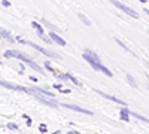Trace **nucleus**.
Returning <instances> with one entry per match:
<instances>
[{"instance_id":"6","label":"nucleus","mask_w":149,"mask_h":134,"mask_svg":"<svg viewBox=\"0 0 149 134\" xmlns=\"http://www.w3.org/2000/svg\"><path fill=\"white\" fill-rule=\"evenodd\" d=\"M94 92L98 94L100 97H103V99H106V100H110V101H113V103H118V104H121V106H127V103L124 101V100L118 99V97L110 95V94H106V92H103V91H100V90H94Z\"/></svg>"},{"instance_id":"26","label":"nucleus","mask_w":149,"mask_h":134,"mask_svg":"<svg viewBox=\"0 0 149 134\" xmlns=\"http://www.w3.org/2000/svg\"><path fill=\"white\" fill-rule=\"evenodd\" d=\"M39 130H40L42 133H46V131H48V128H46L45 124H40V125H39Z\"/></svg>"},{"instance_id":"16","label":"nucleus","mask_w":149,"mask_h":134,"mask_svg":"<svg viewBox=\"0 0 149 134\" xmlns=\"http://www.w3.org/2000/svg\"><path fill=\"white\" fill-rule=\"evenodd\" d=\"M78 18H79V19H81V21H82V22L85 24V26H88V27L91 26V21H90L88 18H86V17H85L84 14H78Z\"/></svg>"},{"instance_id":"11","label":"nucleus","mask_w":149,"mask_h":134,"mask_svg":"<svg viewBox=\"0 0 149 134\" xmlns=\"http://www.w3.org/2000/svg\"><path fill=\"white\" fill-rule=\"evenodd\" d=\"M125 79H127V82L130 83L131 88H137V82H136V79L133 78L131 73H127V75H125Z\"/></svg>"},{"instance_id":"13","label":"nucleus","mask_w":149,"mask_h":134,"mask_svg":"<svg viewBox=\"0 0 149 134\" xmlns=\"http://www.w3.org/2000/svg\"><path fill=\"white\" fill-rule=\"evenodd\" d=\"M2 39H5V40H8V42H10V43H14V42H15L14 39H12L10 33H9L8 30H5V28H2Z\"/></svg>"},{"instance_id":"2","label":"nucleus","mask_w":149,"mask_h":134,"mask_svg":"<svg viewBox=\"0 0 149 134\" xmlns=\"http://www.w3.org/2000/svg\"><path fill=\"white\" fill-rule=\"evenodd\" d=\"M34 90V88H33ZM33 97L37 100V101H40L42 104H45V106H48V107H54V109H58L61 104L60 103H57L55 100H51V97H43V94H40V92H37L36 90H34V94H33Z\"/></svg>"},{"instance_id":"24","label":"nucleus","mask_w":149,"mask_h":134,"mask_svg":"<svg viewBox=\"0 0 149 134\" xmlns=\"http://www.w3.org/2000/svg\"><path fill=\"white\" fill-rule=\"evenodd\" d=\"M70 82H73L74 85H78V87H81V85H82V83H81V82H79V81H78L76 78L73 76V75H70Z\"/></svg>"},{"instance_id":"9","label":"nucleus","mask_w":149,"mask_h":134,"mask_svg":"<svg viewBox=\"0 0 149 134\" xmlns=\"http://www.w3.org/2000/svg\"><path fill=\"white\" fill-rule=\"evenodd\" d=\"M49 36H51V39H52V42H54V43H57V45H60V46H66V40H64L63 37H61V36H60L57 31L51 30Z\"/></svg>"},{"instance_id":"8","label":"nucleus","mask_w":149,"mask_h":134,"mask_svg":"<svg viewBox=\"0 0 149 134\" xmlns=\"http://www.w3.org/2000/svg\"><path fill=\"white\" fill-rule=\"evenodd\" d=\"M9 52H10V57H14V58H18L19 61H24L26 64H29V63L31 61V58H30L29 55H26L24 52H19V51H15V49H10Z\"/></svg>"},{"instance_id":"21","label":"nucleus","mask_w":149,"mask_h":134,"mask_svg":"<svg viewBox=\"0 0 149 134\" xmlns=\"http://www.w3.org/2000/svg\"><path fill=\"white\" fill-rule=\"evenodd\" d=\"M119 115H121V116H119V118H121V121L130 122V116H131V115H128V113H119Z\"/></svg>"},{"instance_id":"30","label":"nucleus","mask_w":149,"mask_h":134,"mask_svg":"<svg viewBox=\"0 0 149 134\" xmlns=\"http://www.w3.org/2000/svg\"><path fill=\"white\" fill-rule=\"evenodd\" d=\"M136 2H140V3H146L148 0H136Z\"/></svg>"},{"instance_id":"17","label":"nucleus","mask_w":149,"mask_h":134,"mask_svg":"<svg viewBox=\"0 0 149 134\" xmlns=\"http://www.w3.org/2000/svg\"><path fill=\"white\" fill-rule=\"evenodd\" d=\"M131 116H134V118H137L139 121H143V122H149V119H148V118L142 116V115H140V113H137V112H131Z\"/></svg>"},{"instance_id":"28","label":"nucleus","mask_w":149,"mask_h":134,"mask_svg":"<svg viewBox=\"0 0 149 134\" xmlns=\"http://www.w3.org/2000/svg\"><path fill=\"white\" fill-rule=\"evenodd\" d=\"M60 92H61V94H69V92H70V90H67V88H66V90H64V88H61V90H60Z\"/></svg>"},{"instance_id":"20","label":"nucleus","mask_w":149,"mask_h":134,"mask_svg":"<svg viewBox=\"0 0 149 134\" xmlns=\"http://www.w3.org/2000/svg\"><path fill=\"white\" fill-rule=\"evenodd\" d=\"M45 69H46V70H49L51 73H54V76H58L57 73H55V70H54V67L51 66V63H49V61H45Z\"/></svg>"},{"instance_id":"27","label":"nucleus","mask_w":149,"mask_h":134,"mask_svg":"<svg viewBox=\"0 0 149 134\" xmlns=\"http://www.w3.org/2000/svg\"><path fill=\"white\" fill-rule=\"evenodd\" d=\"M2 6H5V8H9V6H10V3L8 2V0H2Z\"/></svg>"},{"instance_id":"15","label":"nucleus","mask_w":149,"mask_h":134,"mask_svg":"<svg viewBox=\"0 0 149 134\" xmlns=\"http://www.w3.org/2000/svg\"><path fill=\"white\" fill-rule=\"evenodd\" d=\"M115 40H116V43H118V45H119V46L122 48V49H125V51H127L128 54H131V55H136V54H134V52H133V51L130 49V48H128V46H125V43H122V42H121L119 39H115Z\"/></svg>"},{"instance_id":"23","label":"nucleus","mask_w":149,"mask_h":134,"mask_svg":"<svg viewBox=\"0 0 149 134\" xmlns=\"http://www.w3.org/2000/svg\"><path fill=\"white\" fill-rule=\"evenodd\" d=\"M22 118L26 119V124H27L29 127H31V124H33V121H31V118H30V116H27V115H22Z\"/></svg>"},{"instance_id":"1","label":"nucleus","mask_w":149,"mask_h":134,"mask_svg":"<svg viewBox=\"0 0 149 134\" xmlns=\"http://www.w3.org/2000/svg\"><path fill=\"white\" fill-rule=\"evenodd\" d=\"M82 57H84V60H85V61L88 63L94 70H98V72H100V67H102L100 57H98L93 49H85V51H84V54H82Z\"/></svg>"},{"instance_id":"33","label":"nucleus","mask_w":149,"mask_h":134,"mask_svg":"<svg viewBox=\"0 0 149 134\" xmlns=\"http://www.w3.org/2000/svg\"><path fill=\"white\" fill-rule=\"evenodd\" d=\"M148 90H149V85H148Z\"/></svg>"},{"instance_id":"5","label":"nucleus","mask_w":149,"mask_h":134,"mask_svg":"<svg viewBox=\"0 0 149 134\" xmlns=\"http://www.w3.org/2000/svg\"><path fill=\"white\" fill-rule=\"evenodd\" d=\"M27 45H30L33 49L39 51V52H42V54H45V55H48V57H51V58H55V60H60V58H61L57 52L49 51V49H45V48H42V46H39V45H36V43H33V42H27Z\"/></svg>"},{"instance_id":"7","label":"nucleus","mask_w":149,"mask_h":134,"mask_svg":"<svg viewBox=\"0 0 149 134\" xmlns=\"http://www.w3.org/2000/svg\"><path fill=\"white\" fill-rule=\"evenodd\" d=\"M61 106H63L64 109H70V110L73 112H79V113H84V115H93L91 110H88V109H82L81 106H76V104H67V103H61Z\"/></svg>"},{"instance_id":"18","label":"nucleus","mask_w":149,"mask_h":134,"mask_svg":"<svg viewBox=\"0 0 149 134\" xmlns=\"http://www.w3.org/2000/svg\"><path fill=\"white\" fill-rule=\"evenodd\" d=\"M100 72H102V73H104V75H106V76H109V78H112V76H113V73H112V72H110L107 67H104L103 64H102V67H100Z\"/></svg>"},{"instance_id":"3","label":"nucleus","mask_w":149,"mask_h":134,"mask_svg":"<svg viewBox=\"0 0 149 134\" xmlns=\"http://www.w3.org/2000/svg\"><path fill=\"white\" fill-rule=\"evenodd\" d=\"M0 85H2L3 88H8V90H12V91H21V92H27L30 95H33L34 90L33 88H26V87H19V85H14L10 82H6V81H2L0 82Z\"/></svg>"},{"instance_id":"19","label":"nucleus","mask_w":149,"mask_h":134,"mask_svg":"<svg viewBox=\"0 0 149 134\" xmlns=\"http://www.w3.org/2000/svg\"><path fill=\"white\" fill-rule=\"evenodd\" d=\"M70 75H72V73H61V75H58L57 78L58 79H61V81H70Z\"/></svg>"},{"instance_id":"25","label":"nucleus","mask_w":149,"mask_h":134,"mask_svg":"<svg viewBox=\"0 0 149 134\" xmlns=\"http://www.w3.org/2000/svg\"><path fill=\"white\" fill-rule=\"evenodd\" d=\"M8 128H9V130H15V131H18V130H19V127H18L17 124H14V122L8 124Z\"/></svg>"},{"instance_id":"29","label":"nucleus","mask_w":149,"mask_h":134,"mask_svg":"<svg viewBox=\"0 0 149 134\" xmlns=\"http://www.w3.org/2000/svg\"><path fill=\"white\" fill-rule=\"evenodd\" d=\"M54 88H55V90H58V91H60V90H61V88H63V85H61V83H55V85H54Z\"/></svg>"},{"instance_id":"12","label":"nucleus","mask_w":149,"mask_h":134,"mask_svg":"<svg viewBox=\"0 0 149 134\" xmlns=\"http://www.w3.org/2000/svg\"><path fill=\"white\" fill-rule=\"evenodd\" d=\"M30 26L37 31V36H40V34H43V27L40 26V24L39 22H36V21H31V24H30Z\"/></svg>"},{"instance_id":"31","label":"nucleus","mask_w":149,"mask_h":134,"mask_svg":"<svg viewBox=\"0 0 149 134\" xmlns=\"http://www.w3.org/2000/svg\"><path fill=\"white\" fill-rule=\"evenodd\" d=\"M145 66H146V67L149 69V61H145Z\"/></svg>"},{"instance_id":"32","label":"nucleus","mask_w":149,"mask_h":134,"mask_svg":"<svg viewBox=\"0 0 149 134\" xmlns=\"http://www.w3.org/2000/svg\"><path fill=\"white\" fill-rule=\"evenodd\" d=\"M143 10H145V14H148V15H149V9H143Z\"/></svg>"},{"instance_id":"14","label":"nucleus","mask_w":149,"mask_h":134,"mask_svg":"<svg viewBox=\"0 0 149 134\" xmlns=\"http://www.w3.org/2000/svg\"><path fill=\"white\" fill-rule=\"evenodd\" d=\"M40 22L43 24V26H46V27H48L49 30H54V31H58V27H55L54 24H51V22H48L46 19H43V18H42V19H40Z\"/></svg>"},{"instance_id":"10","label":"nucleus","mask_w":149,"mask_h":134,"mask_svg":"<svg viewBox=\"0 0 149 134\" xmlns=\"http://www.w3.org/2000/svg\"><path fill=\"white\" fill-rule=\"evenodd\" d=\"M34 90H36L37 92H40V94L46 95V97H51V99H54V97H55V94H54L52 91H49V90H46V88H40V87H34Z\"/></svg>"},{"instance_id":"22","label":"nucleus","mask_w":149,"mask_h":134,"mask_svg":"<svg viewBox=\"0 0 149 134\" xmlns=\"http://www.w3.org/2000/svg\"><path fill=\"white\" fill-rule=\"evenodd\" d=\"M39 37H40V39H42L43 42H46V43H52V39H49V37H51V36H45V34H40Z\"/></svg>"},{"instance_id":"4","label":"nucleus","mask_w":149,"mask_h":134,"mask_svg":"<svg viewBox=\"0 0 149 134\" xmlns=\"http://www.w3.org/2000/svg\"><path fill=\"white\" fill-rule=\"evenodd\" d=\"M110 3L113 5V6H116L118 9H121L124 14H127V15H130L131 18H139V14L136 10H133L131 8H128V6H125V5H122L121 2H118V0H110Z\"/></svg>"}]
</instances>
